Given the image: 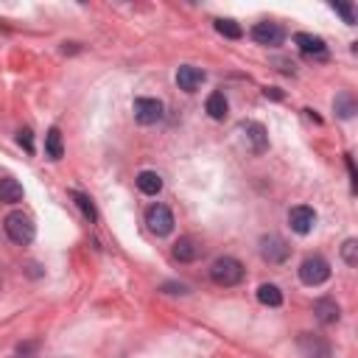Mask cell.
Masks as SVG:
<instances>
[{"instance_id": "obj_9", "label": "cell", "mask_w": 358, "mask_h": 358, "mask_svg": "<svg viewBox=\"0 0 358 358\" xmlns=\"http://www.w3.org/2000/svg\"><path fill=\"white\" fill-rule=\"evenodd\" d=\"M204 70L201 67H193V64H185V67H179V73H176V84H179V90H185V92H196L201 84H204Z\"/></svg>"}, {"instance_id": "obj_4", "label": "cell", "mask_w": 358, "mask_h": 358, "mask_svg": "<svg viewBox=\"0 0 358 358\" xmlns=\"http://www.w3.org/2000/svg\"><path fill=\"white\" fill-rule=\"evenodd\" d=\"M145 224H148V229L154 232V235H171L173 232V213L165 207V204H151L148 210H145Z\"/></svg>"}, {"instance_id": "obj_3", "label": "cell", "mask_w": 358, "mask_h": 358, "mask_svg": "<svg viewBox=\"0 0 358 358\" xmlns=\"http://www.w3.org/2000/svg\"><path fill=\"white\" fill-rule=\"evenodd\" d=\"M327 277H330V263L324 257L310 255L299 263V280L305 285H322V282H327Z\"/></svg>"}, {"instance_id": "obj_6", "label": "cell", "mask_w": 358, "mask_h": 358, "mask_svg": "<svg viewBox=\"0 0 358 358\" xmlns=\"http://www.w3.org/2000/svg\"><path fill=\"white\" fill-rule=\"evenodd\" d=\"M134 117L143 126L157 123L162 117V101H157V98H137L134 101Z\"/></svg>"}, {"instance_id": "obj_24", "label": "cell", "mask_w": 358, "mask_h": 358, "mask_svg": "<svg viewBox=\"0 0 358 358\" xmlns=\"http://www.w3.org/2000/svg\"><path fill=\"white\" fill-rule=\"evenodd\" d=\"M333 8L344 17V22H347V25H352V22H355V11H352V6H350V3H333Z\"/></svg>"}, {"instance_id": "obj_7", "label": "cell", "mask_w": 358, "mask_h": 358, "mask_svg": "<svg viewBox=\"0 0 358 358\" xmlns=\"http://www.w3.org/2000/svg\"><path fill=\"white\" fill-rule=\"evenodd\" d=\"M288 224H291V229L296 235H308L313 229V224H316V210L308 207V204H299V207H294L288 213Z\"/></svg>"}, {"instance_id": "obj_26", "label": "cell", "mask_w": 358, "mask_h": 358, "mask_svg": "<svg viewBox=\"0 0 358 358\" xmlns=\"http://www.w3.org/2000/svg\"><path fill=\"white\" fill-rule=\"evenodd\" d=\"M162 291H168V294H185V285H182V282H179V285H176V282H165Z\"/></svg>"}, {"instance_id": "obj_10", "label": "cell", "mask_w": 358, "mask_h": 358, "mask_svg": "<svg viewBox=\"0 0 358 358\" xmlns=\"http://www.w3.org/2000/svg\"><path fill=\"white\" fill-rule=\"evenodd\" d=\"M294 42H296V48H299L305 56H316V59H324V56H327V48H324V39H322V36H313V34L299 31V34L294 36Z\"/></svg>"}, {"instance_id": "obj_11", "label": "cell", "mask_w": 358, "mask_h": 358, "mask_svg": "<svg viewBox=\"0 0 358 358\" xmlns=\"http://www.w3.org/2000/svg\"><path fill=\"white\" fill-rule=\"evenodd\" d=\"M243 134H246V140H249V145H252L255 154H263V151H266V145H268V134H266V129H263L257 120L243 123Z\"/></svg>"}, {"instance_id": "obj_1", "label": "cell", "mask_w": 358, "mask_h": 358, "mask_svg": "<svg viewBox=\"0 0 358 358\" xmlns=\"http://www.w3.org/2000/svg\"><path fill=\"white\" fill-rule=\"evenodd\" d=\"M3 227H6V235H8L14 243H20V246L31 243L34 235H36V227H34L31 215H25V213H20V210L8 213L6 221H3Z\"/></svg>"}, {"instance_id": "obj_22", "label": "cell", "mask_w": 358, "mask_h": 358, "mask_svg": "<svg viewBox=\"0 0 358 358\" xmlns=\"http://www.w3.org/2000/svg\"><path fill=\"white\" fill-rule=\"evenodd\" d=\"M70 196H73V201L78 204V210L84 213V218H87V221H98V213H95V207H92L90 196H84V193H78V190H73Z\"/></svg>"}, {"instance_id": "obj_21", "label": "cell", "mask_w": 358, "mask_h": 358, "mask_svg": "<svg viewBox=\"0 0 358 358\" xmlns=\"http://www.w3.org/2000/svg\"><path fill=\"white\" fill-rule=\"evenodd\" d=\"M333 106H336V112H338L344 120L355 115V101H352V95H350V92H341V95L333 101Z\"/></svg>"}, {"instance_id": "obj_19", "label": "cell", "mask_w": 358, "mask_h": 358, "mask_svg": "<svg viewBox=\"0 0 358 358\" xmlns=\"http://www.w3.org/2000/svg\"><path fill=\"white\" fill-rule=\"evenodd\" d=\"M45 151H48V157L50 159H62V154H64V143H62V131L53 126V129H48V134H45Z\"/></svg>"}, {"instance_id": "obj_25", "label": "cell", "mask_w": 358, "mask_h": 358, "mask_svg": "<svg viewBox=\"0 0 358 358\" xmlns=\"http://www.w3.org/2000/svg\"><path fill=\"white\" fill-rule=\"evenodd\" d=\"M17 143H20V145H25V151H28V154H34V140H31V131H28V129H22V131L17 134Z\"/></svg>"}, {"instance_id": "obj_5", "label": "cell", "mask_w": 358, "mask_h": 358, "mask_svg": "<svg viewBox=\"0 0 358 358\" xmlns=\"http://www.w3.org/2000/svg\"><path fill=\"white\" fill-rule=\"evenodd\" d=\"M249 36H252L257 45H266V48H277V45H282V39H285V31H282L277 22H257V25H252Z\"/></svg>"}, {"instance_id": "obj_27", "label": "cell", "mask_w": 358, "mask_h": 358, "mask_svg": "<svg viewBox=\"0 0 358 358\" xmlns=\"http://www.w3.org/2000/svg\"><path fill=\"white\" fill-rule=\"evenodd\" d=\"M268 95H271V98H282V92L274 90V87H266V98H268Z\"/></svg>"}, {"instance_id": "obj_15", "label": "cell", "mask_w": 358, "mask_h": 358, "mask_svg": "<svg viewBox=\"0 0 358 358\" xmlns=\"http://www.w3.org/2000/svg\"><path fill=\"white\" fill-rule=\"evenodd\" d=\"M22 199V185L11 176H3L0 179V201L3 204H17Z\"/></svg>"}, {"instance_id": "obj_18", "label": "cell", "mask_w": 358, "mask_h": 358, "mask_svg": "<svg viewBox=\"0 0 358 358\" xmlns=\"http://www.w3.org/2000/svg\"><path fill=\"white\" fill-rule=\"evenodd\" d=\"M257 302L260 305H268V308H277V305H282V291L274 282H263L257 288Z\"/></svg>"}, {"instance_id": "obj_8", "label": "cell", "mask_w": 358, "mask_h": 358, "mask_svg": "<svg viewBox=\"0 0 358 358\" xmlns=\"http://www.w3.org/2000/svg\"><path fill=\"white\" fill-rule=\"evenodd\" d=\"M260 255L268 263H282L288 257V243L280 235H263L260 238Z\"/></svg>"}, {"instance_id": "obj_13", "label": "cell", "mask_w": 358, "mask_h": 358, "mask_svg": "<svg viewBox=\"0 0 358 358\" xmlns=\"http://www.w3.org/2000/svg\"><path fill=\"white\" fill-rule=\"evenodd\" d=\"M199 252H201V246H199L196 238H190V235H185V238H179V241L173 243V257H176L179 263H190V260H196Z\"/></svg>"}, {"instance_id": "obj_23", "label": "cell", "mask_w": 358, "mask_h": 358, "mask_svg": "<svg viewBox=\"0 0 358 358\" xmlns=\"http://www.w3.org/2000/svg\"><path fill=\"white\" fill-rule=\"evenodd\" d=\"M341 257H344L347 266H358V241H355V238H347V241H344Z\"/></svg>"}, {"instance_id": "obj_16", "label": "cell", "mask_w": 358, "mask_h": 358, "mask_svg": "<svg viewBox=\"0 0 358 358\" xmlns=\"http://www.w3.org/2000/svg\"><path fill=\"white\" fill-rule=\"evenodd\" d=\"M204 109H207V115H210L213 120H224V117H227V112H229V103H227L224 92H210V98H207Z\"/></svg>"}, {"instance_id": "obj_20", "label": "cell", "mask_w": 358, "mask_h": 358, "mask_svg": "<svg viewBox=\"0 0 358 358\" xmlns=\"http://www.w3.org/2000/svg\"><path fill=\"white\" fill-rule=\"evenodd\" d=\"M215 31L227 39H241L243 36V28L235 22V20H215Z\"/></svg>"}, {"instance_id": "obj_14", "label": "cell", "mask_w": 358, "mask_h": 358, "mask_svg": "<svg viewBox=\"0 0 358 358\" xmlns=\"http://www.w3.org/2000/svg\"><path fill=\"white\" fill-rule=\"evenodd\" d=\"M137 187H140V193H145V196H157V193L162 190V176H159L157 171H140V173H137Z\"/></svg>"}, {"instance_id": "obj_17", "label": "cell", "mask_w": 358, "mask_h": 358, "mask_svg": "<svg viewBox=\"0 0 358 358\" xmlns=\"http://www.w3.org/2000/svg\"><path fill=\"white\" fill-rule=\"evenodd\" d=\"M313 313H316V319L322 322V324H333V322H338V305L333 302V299H319L316 305H313Z\"/></svg>"}, {"instance_id": "obj_2", "label": "cell", "mask_w": 358, "mask_h": 358, "mask_svg": "<svg viewBox=\"0 0 358 358\" xmlns=\"http://www.w3.org/2000/svg\"><path fill=\"white\" fill-rule=\"evenodd\" d=\"M210 280H213L215 285H224V288L238 285V282L243 280V266H241V260H235V257H218V260L210 266Z\"/></svg>"}, {"instance_id": "obj_12", "label": "cell", "mask_w": 358, "mask_h": 358, "mask_svg": "<svg viewBox=\"0 0 358 358\" xmlns=\"http://www.w3.org/2000/svg\"><path fill=\"white\" fill-rule=\"evenodd\" d=\"M299 350H302L308 358H330V347H327L322 338L310 336V333H302V336H299Z\"/></svg>"}]
</instances>
